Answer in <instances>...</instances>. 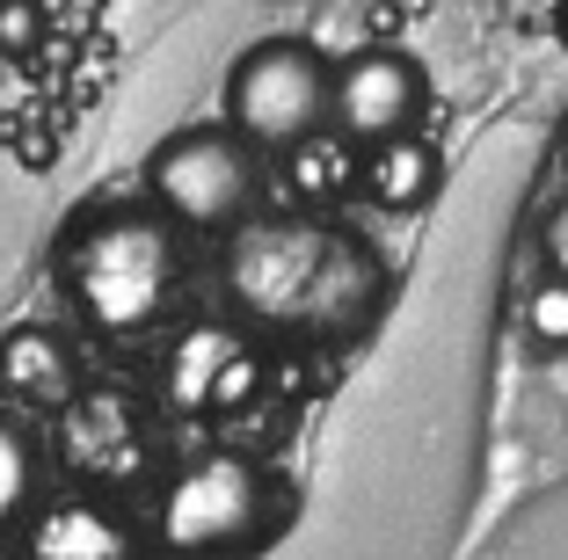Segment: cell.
<instances>
[{
  "label": "cell",
  "instance_id": "6da1fadb",
  "mask_svg": "<svg viewBox=\"0 0 568 560\" xmlns=\"http://www.w3.org/2000/svg\"><path fill=\"white\" fill-rule=\"evenodd\" d=\"M226 298L263 328L343 343L379 306V263L321 218H255L226 247Z\"/></svg>",
  "mask_w": 568,
  "mask_h": 560
},
{
  "label": "cell",
  "instance_id": "7a4b0ae2",
  "mask_svg": "<svg viewBox=\"0 0 568 560\" xmlns=\"http://www.w3.org/2000/svg\"><path fill=\"white\" fill-rule=\"evenodd\" d=\"M175 277H183V247H175L168 218L153 212H102L88 226H73L67 241L73 306L110 335L161 320V306L175 298Z\"/></svg>",
  "mask_w": 568,
  "mask_h": 560
},
{
  "label": "cell",
  "instance_id": "3957f363",
  "mask_svg": "<svg viewBox=\"0 0 568 560\" xmlns=\"http://www.w3.org/2000/svg\"><path fill=\"white\" fill-rule=\"evenodd\" d=\"M284 517L277 480L248 451H212V459L183 466L161 495V546L175 560H234L270 539Z\"/></svg>",
  "mask_w": 568,
  "mask_h": 560
},
{
  "label": "cell",
  "instance_id": "277c9868",
  "mask_svg": "<svg viewBox=\"0 0 568 560\" xmlns=\"http://www.w3.org/2000/svg\"><path fill=\"white\" fill-rule=\"evenodd\" d=\"M335 116V73L306 37H263L226 73V124L263 153H292L321 139Z\"/></svg>",
  "mask_w": 568,
  "mask_h": 560
},
{
  "label": "cell",
  "instance_id": "5b68a950",
  "mask_svg": "<svg viewBox=\"0 0 568 560\" xmlns=\"http://www.w3.org/2000/svg\"><path fill=\"white\" fill-rule=\"evenodd\" d=\"M146 182H153V197H161V212L175 226L226 233L255 204V146L234 124H190V132H168L153 146Z\"/></svg>",
  "mask_w": 568,
  "mask_h": 560
},
{
  "label": "cell",
  "instance_id": "8992f818",
  "mask_svg": "<svg viewBox=\"0 0 568 560\" xmlns=\"http://www.w3.org/2000/svg\"><path fill=\"white\" fill-rule=\"evenodd\" d=\"M423 67L408 51H357L351 67L335 73V139L351 146H386V139H408L423 116Z\"/></svg>",
  "mask_w": 568,
  "mask_h": 560
},
{
  "label": "cell",
  "instance_id": "52a82bcc",
  "mask_svg": "<svg viewBox=\"0 0 568 560\" xmlns=\"http://www.w3.org/2000/svg\"><path fill=\"white\" fill-rule=\"evenodd\" d=\"M30 560H132V525L95 495H73L30 525Z\"/></svg>",
  "mask_w": 568,
  "mask_h": 560
},
{
  "label": "cell",
  "instance_id": "ba28073f",
  "mask_svg": "<svg viewBox=\"0 0 568 560\" xmlns=\"http://www.w3.org/2000/svg\"><path fill=\"white\" fill-rule=\"evenodd\" d=\"M0 394L30 408L73 400V343L59 328H8L0 335Z\"/></svg>",
  "mask_w": 568,
  "mask_h": 560
},
{
  "label": "cell",
  "instance_id": "9c48e42d",
  "mask_svg": "<svg viewBox=\"0 0 568 560\" xmlns=\"http://www.w3.org/2000/svg\"><path fill=\"white\" fill-rule=\"evenodd\" d=\"M437 175H445V161H437L430 139H386V146H372L365 161H357V190H365L379 212H423V204L437 197Z\"/></svg>",
  "mask_w": 568,
  "mask_h": 560
},
{
  "label": "cell",
  "instance_id": "30bf717a",
  "mask_svg": "<svg viewBox=\"0 0 568 560\" xmlns=\"http://www.w3.org/2000/svg\"><path fill=\"white\" fill-rule=\"evenodd\" d=\"M241 335L226 328H190L183 343L168 349V408H219L226 400V386H234L241 371Z\"/></svg>",
  "mask_w": 568,
  "mask_h": 560
},
{
  "label": "cell",
  "instance_id": "8fae6325",
  "mask_svg": "<svg viewBox=\"0 0 568 560\" xmlns=\"http://www.w3.org/2000/svg\"><path fill=\"white\" fill-rule=\"evenodd\" d=\"M37 488H44V445L16 415H0V531L37 510Z\"/></svg>",
  "mask_w": 568,
  "mask_h": 560
},
{
  "label": "cell",
  "instance_id": "7c38bea8",
  "mask_svg": "<svg viewBox=\"0 0 568 560\" xmlns=\"http://www.w3.org/2000/svg\"><path fill=\"white\" fill-rule=\"evenodd\" d=\"M300 153V197H328V190H343V182L357 175L351 167V139H306V146H292Z\"/></svg>",
  "mask_w": 568,
  "mask_h": 560
},
{
  "label": "cell",
  "instance_id": "4fadbf2b",
  "mask_svg": "<svg viewBox=\"0 0 568 560\" xmlns=\"http://www.w3.org/2000/svg\"><path fill=\"white\" fill-rule=\"evenodd\" d=\"M44 44V8L37 0H0V59H30Z\"/></svg>",
  "mask_w": 568,
  "mask_h": 560
},
{
  "label": "cell",
  "instance_id": "5bb4252c",
  "mask_svg": "<svg viewBox=\"0 0 568 560\" xmlns=\"http://www.w3.org/2000/svg\"><path fill=\"white\" fill-rule=\"evenodd\" d=\"M525 320H532V335H539V343H554V349H561V343H568V277H547V284H539V292H532V306H525Z\"/></svg>",
  "mask_w": 568,
  "mask_h": 560
},
{
  "label": "cell",
  "instance_id": "9a60e30c",
  "mask_svg": "<svg viewBox=\"0 0 568 560\" xmlns=\"http://www.w3.org/2000/svg\"><path fill=\"white\" fill-rule=\"evenodd\" d=\"M539 247H547V269H554V277H568V197L547 212V226H539Z\"/></svg>",
  "mask_w": 568,
  "mask_h": 560
},
{
  "label": "cell",
  "instance_id": "2e32d148",
  "mask_svg": "<svg viewBox=\"0 0 568 560\" xmlns=\"http://www.w3.org/2000/svg\"><path fill=\"white\" fill-rule=\"evenodd\" d=\"M554 30H561V44H568V0H561V8H554Z\"/></svg>",
  "mask_w": 568,
  "mask_h": 560
},
{
  "label": "cell",
  "instance_id": "e0dca14e",
  "mask_svg": "<svg viewBox=\"0 0 568 560\" xmlns=\"http://www.w3.org/2000/svg\"><path fill=\"white\" fill-rule=\"evenodd\" d=\"M0 560H16V553H8V539H0Z\"/></svg>",
  "mask_w": 568,
  "mask_h": 560
}]
</instances>
